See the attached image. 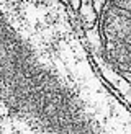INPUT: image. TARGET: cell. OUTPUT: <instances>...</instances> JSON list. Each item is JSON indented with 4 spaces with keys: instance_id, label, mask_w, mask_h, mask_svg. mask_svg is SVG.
I'll use <instances>...</instances> for the list:
<instances>
[{
    "instance_id": "1",
    "label": "cell",
    "mask_w": 131,
    "mask_h": 134,
    "mask_svg": "<svg viewBox=\"0 0 131 134\" xmlns=\"http://www.w3.org/2000/svg\"><path fill=\"white\" fill-rule=\"evenodd\" d=\"M72 20L98 74L131 106V0H79Z\"/></svg>"
},
{
    "instance_id": "2",
    "label": "cell",
    "mask_w": 131,
    "mask_h": 134,
    "mask_svg": "<svg viewBox=\"0 0 131 134\" xmlns=\"http://www.w3.org/2000/svg\"><path fill=\"white\" fill-rule=\"evenodd\" d=\"M59 2H62V3L66 5V8L69 10L70 16H74V15H75L77 7H79V0H59Z\"/></svg>"
}]
</instances>
